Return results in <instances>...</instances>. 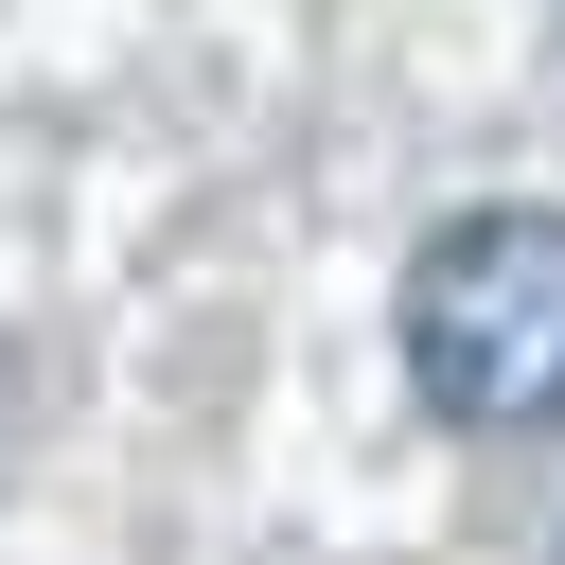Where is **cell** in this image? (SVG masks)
Returning <instances> with one entry per match:
<instances>
[{"instance_id":"cell-1","label":"cell","mask_w":565,"mask_h":565,"mask_svg":"<svg viewBox=\"0 0 565 565\" xmlns=\"http://www.w3.org/2000/svg\"><path fill=\"white\" fill-rule=\"evenodd\" d=\"M406 388L477 441H547L565 424V212L547 194H477L406 247Z\"/></svg>"}]
</instances>
